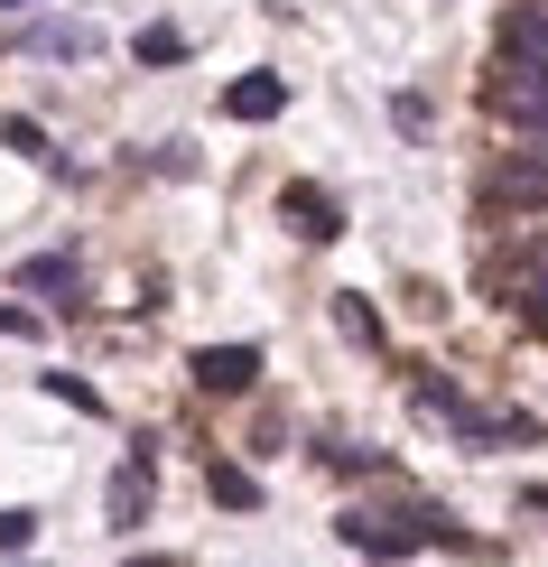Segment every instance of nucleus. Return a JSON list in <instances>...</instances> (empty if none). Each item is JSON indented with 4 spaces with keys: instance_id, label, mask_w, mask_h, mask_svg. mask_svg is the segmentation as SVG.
Listing matches in <instances>:
<instances>
[{
    "instance_id": "nucleus-11",
    "label": "nucleus",
    "mask_w": 548,
    "mask_h": 567,
    "mask_svg": "<svg viewBox=\"0 0 548 567\" xmlns=\"http://www.w3.org/2000/svg\"><path fill=\"white\" fill-rule=\"evenodd\" d=\"M29 539H38V512H0V558H19V549H29Z\"/></svg>"
},
{
    "instance_id": "nucleus-18",
    "label": "nucleus",
    "mask_w": 548,
    "mask_h": 567,
    "mask_svg": "<svg viewBox=\"0 0 548 567\" xmlns=\"http://www.w3.org/2000/svg\"><path fill=\"white\" fill-rule=\"evenodd\" d=\"M122 567H177V558H139V549H131V558H122Z\"/></svg>"
},
{
    "instance_id": "nucleus-6",
    "label": "nucleus",
    "mask_w": 548,
    "mask_h": 567,
    "mask_svg": "<svg viewBox=\"0 0 548 567\" xmlns=\"http://www.w3.org/2000/svg\"><path fill=\"white\" fill-rule=\"evenodd\" d=\"M139 512H149V446L112 475V530H139Z\"/></svg>"
},
{
    "instance_id": "nucleus-19",
    "label": "nucleus",
    "mask_w": 548,
    "mask_h": 567,
    "mask_svg": "<svg viewBox=\"0 0 548 567\" xmlns=\"http://www.w3.org/2000/svg\"><path fill=\"white\" fill-rule=\"evenodd\" d=\"M0 10H29V0H0Z\"/></svg>"
},
{
    "instance_id": "nucleus-15",
    "label": "nucleus",
    "mask_w": 548,
    "mask_h": 567,
    "mask_svg": "<svg viewBox=\"0 0 548 567\" xmlns=\"http://www.w3.org/2000/svg\"><path fill=\"white\" fill-rule=\"evenodd\" d=\"M0 140H10V150H29V158H46V140H38V122H19V112H10V122H0Z\"/></svg>"
},
{
    "instance_id": "nucleus-9",
    "label": "nucleus",
    "mask_w": 548,
    "mask_h": 567,
    "mask_svg": "<svg viewBox=\"0 0 548 567\" xmlns=\"http://www.w3.org/2000/svg\"><path fill=\"white\" fill-rule=\"evenodd\" d=\"M38 56H93V29H75V19H56V29H29Z\"/></svg>"
},
{
    "instance_id": "nucleus-16",
    "label": "nucleus",
    "mask_w": 548,
    "mask_h": 567,
    "mask_svg": "<svg viewBox=\"0 0 548 567\" xmlns=\"http://www.w3.org/2000/svg\"><path fill=\"white\" fill-rule=\"evenodd\" d=\"M0 336H38V317L29 307H0Z\"/></svg>"
},
{
    "instance_id": "nucleus-2",
    "label": "nucleus",
    "mask_w": 548,
    "mask_h": 567,
    "mask_svg": "<svg viewBox=\"0 0 548 567\" xmlns=\"http://www.w3.org/2000/svg\"><path fill=\"white\" fill-rule=\"evenodd\" d=\"M196 382L224 391V400L251 391V382H260V344H205V353H196Z\"/></svg>"
},
{
    "instance_id": "nucleus-10",
    "label": "nucleus",
    "mask_w": 548,
    "mask_h": 567,
    "mask_svg": "<svg viewBox=\"0 0 548 567\" xmlns=\"http://www.w3.org/2000/svg\"><path fill=\"white\" fill-rule=\"evenodd\" d=\"M46 400H65V410L103 419V391H93V382H75V372H46Z\"/></svg>"
},
{
    "instance_id": "nucleus-5",
    "label": "nucleus",
    "mask_w": 548,
    "mask_h": 567,
    "mask_svg": "<svg viewBox=\"0 0 548 567\" xmlns=\"http://www.w3.org/2000/svg\"><path fill=\"white\" fill-rule=\"evenodd\" d=\"M503 65L548 75V10H511V19H503Z\"/></svg>"
},
{
    "instance_id": "nucleus-13",
    "label": "nucleus",
    "mask_w": 548,
    "mask_h": 567,
    "mask_svg": "<svg viewBox=\"0 0 548 567\" xmlns=\"http://www.w3.org/2000/svg\"><path fill=\"white\" fill-rule=\"evenodd\" d=\"M335 317H344V336H353V344H381V317H372V307H363V298H344V307H335Z\"/></svg>"
},
{
    "instance_id": "nucleus-20",
    "label": "nucleus",
    "mask_w": 548,
    "mask_h": 567,
    "mask_svg": "<svg viewBox=\"0 0 548 567\" xmlns=\"http://www.w3.org/2000/svg\"><path fill=\"white\" fill-rule=\"evenodd\" d=\"M530 503H539V512H548V493H530Z\"/></svg>"
},
{
    "instance_id": "nucleus-7",
    "label": "nucleus",
    "mask_w": 548,
    "mask_h": 567,
    "mask_svg": "<svg viewBox=\"0 0 548 567\" xmlns=\"http://www.w3.org/2000/svg\"><path fill=\"white\" fill-rule=\"evenodd\" d=\"M75 279H84V270H75V251H38V261H19V289H38V298H56V307L75 298Z\"/></svg>"
},
{
    "instance_id": "nucleus-4",
    "label": "nucleus",
    "mask_w": 548,
    "mask_h": 567,
    "mask_svg": "<svg viewBox=\"0 0 548 567\" xmlns=\"http://www.w3.org/2000/svg\"><path fill=\"white\" fill-rule=\"evenodd\" d=\"M279 215H289L307 243H335V233H344V205L325 196V186H289V196H279Z\"/></svg>"
},
{
    "instance_id": "nucleus-3",
    "label": "nucleus",
    "mask_w": 548,
    "mask_h": 567,
    "mask_svg": "<svg viewBox=\"0 0 548 567\" xmlns=\"http://www.w3.org/2000/svg\"><path fill=\"white\" fill-rule=\"evenodd\" d=\"M224 112H232V122H279V112H289V75H232L224 84Z\"/></svg>"
},
{
    "instance_id": "nucleus-8",
    "label": "nucleus",
    "mask_w": 548,
    "mask_h": 567,
    "mask_svg": "<svg viewBox=\"0 0 548 567\" xmlns=\"http://www.w3.org/2000/svg\"><path fill=\"white\" fill-rule=\"evenodd\" d=\"M205 484H214V503H232V512H260V484L242 475V465H205Z\"/></svg>"
},
{
    "instance_id": "nucleus-17",
    "label": "nucleus",
    "mask_w": 548,
    "mask_h": 567,
    "mask_svg": "<svg viewBox=\"0 0 548 567\" xmlns=\"http://www.w3.org/2000/svg\"><path fill=\"white\" fill-rule=\"evenodd\" d=\"M530 317H548V270H539V279H530Z\"/></svg>"
},
{
    "instance_id": "nucleus-1",
    "label": "nucleus",
    "mask_w": 548,
    "mask_h": 567,
    "mask_svg": "<svg viewBox=\"0 0 548 567\" xmlns=\"http://www.w3.org/2000/svg\"><path fill=\"white\" fill-rule=\"evenodd\" d=\"M344 539L363 558H410V549H465V530L446 522V512H427V503H410V512H344Z\"/></svg>"
},
{
    "instance_id": "nucleus-14",
    "label": "nucleus",
    "mask_w": 548,
    "mask_h": 567,
    "mask_svg": "<svg viewBox=\"0 0 548 567\" xmlns=\"http://www.w3.org/2000/svg\"><path fill=\"white\" fill-rule=\"evenodd\" d=\"M325 465H344V475H381V456H372V446H325Z\"/></svg>"
},
{
    "instance_id": "nucleus-12",
    "label": "nucleus",
    "mask_w": 548,
    "mask_h": 567,
    "mask_svg": "<svg viewBox=\"0 0 548 567\" xmlns=\"http://www.w3.org/2000/svg\"><path fill=\"white\" fill-rule=\"evenodd\" d=\"M177 56H186L177 29H139V65H177Z\"/></svg>"
},
{
    "instance_id": "nucleus-21",
    "label": "nucleus",
    "mask_w": 548,
    "mask_h": 567,
    "mask_svg": "<svg viewBox=\"0 0 548 567\" xmlns=\"http://www.w3.org/2000/svg\"><path fill=\"white\" fill-rule=\"evenodd\" d=\"M0 567H19V558H0Z\"/></svg>"
}]
</instances>
